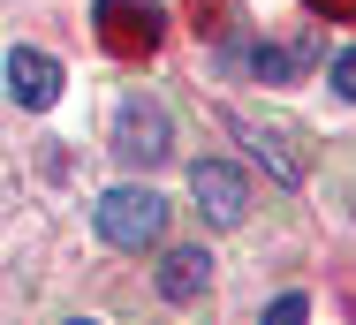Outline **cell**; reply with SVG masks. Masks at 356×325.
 Listing matches in <instances>:
<instances>
[{
  "instance_id": "9c48e42d",
  "label": "cell",
  "mask_w": 356,
  "mask_h": 325,
  "mask_svg": "<svg viewBox=\"0 0 356 325\" xmlns=\"http://www.w3.org/2000/svg\"><path fill=\"white\" fill-rule=\"evenodd\" d=\"M334 91H341V99H356V46L334 61Z\"/></svg>"
},
{
  "instance_id": "5b68a950",
  "label": "cell",
  "mask_w": 356,
  "mask_h": 325,
  "mask_svg": "<svg viewBox=\"0 0 356 325\" xmlns=\"http://www.w3.org/2000/svg\"><path fill=\"white\" fill-rule=\"evenodd\" d=\"M8 99L31 106V114H46V106L61 99V61L38 53V46H15V53H8Z\"/></svg>"
},
{
  "instance_id": "6da1fadb",
  "label": "cell",
  "mask_w": 356,
  "mask_h": 325,
  "mask_svg": "<svg viewBox=\"0 0 356 325\" xmlns=\"http://www.w3.org/2000/svg\"><path fill=\"white\" fill-rule=\"evenodd\" d=\"M91 219H99V235H106L114 250H152V242L167 235L159 190H106L99 204H91Z\"/></svg>"
},
{
  "instance_id": "8992f818",
  "label": "cell",
  "mask_w": 356,
  "mask_h": 325,
  "mask_svg": "<svg viewBox=\"0 0 356 325\" xmlns=\"http://www.w3.org/2000/svg\"><path fill=\"white\" fill-rule=\"evenodd\" d=\"M235 136L250 144V159H266V167H273V182H288V190L311 174V159L296 151V136L273 129V122H258V114H235Z\"/></svg>"
},
{
  "instance_id": "8fae6325",
  "label": "cell",
  "mask_w": 356,
  "mask_h": 325,
  "mask_svg": "<svg viewBox=\"0 0 356 325\" xmlns=\"http://www.w3.org/2000/svg\"><path fill=\"white\" fill-rule=\"evenodd\" d=\"M303 310H311V303H303V295H281V303H273V310H266V318H273V325H296V318H303Z\"/></svg>"
},
{
  "instance_id": "52a82bcc",
  "label": "cell",
  "mask_w": 356,
  "mask_h": 325,
  "mask_svg": "<svg viewBox=\"0 0 356 325\" xmlns=\"http://www.w3.org/2000/svg\"><path fill=\"white\" fill-rule=\"evenodd\" d=\"M205 280H213V258H205V250H167V258H159V295H167V303H197Z\"/></svg>"
},
{
  "instance_id": "277c9868",
  "label": "cell",
  "mask_w": 356,
  "mask_h": 325,
  "mask_svg": "<svg viewBox=\"0 0 356 325\" xmlns=\"http://www.w3.org/2000/svg\"><path fill=\"white\" fill-rule=\"evenodd\" d=\"M190 190H197V212H205L213 227H243V212H250V182H243L227 159H197V167H190Z\"/></svg>"
},
{
  "instance_id": "7a4b0ae2",
  "label": "cell",
  "mask_w": 356,
  "mask_h": 325,
  "mask_svg": "<svg viewBox=\"0 0 356 325\" xmlns=\"http://www.w3.org/2000/svg\"><path fill=\"white\" fill-rule=\"evenodd\" d=\"M91 23H99V46L122 53V61H137V53H152V46L167 38V15H159L152 0H99Z\"/></svg>"
},
{
  "instance_id": "3957f363",
  "label": "cell",
  "mask_w": 356,
  "mask_h": 325,
  "mask_svg": "<svg viewBox=\"0 0 356 325\" xmlns=\"http://www.w3.org/2000/svg\"><path fill=\"white\" fill-rule=\"evenodd\" d=\"M114 151H122L129 167H159V159L175 151L167 106H159V99H122V114H114Z\"/></svg>"
},
{
  "instance_id": "ba28073f",
  "label": "cell",
  "mask_w": 356,
  "mask_h": 325,
  "mask_svg": "<svg viewBox=\"0 0 356 325\" xmlns=\"http://www.w3.org/2000/svg\"><path fill=\"white\" fill-rule=\"evenodd\" d=\"M311 61H318V38H311V31H296L288 46H258V53H250V76H266V83H288V76H303Z\"/></svg>"
},
{
  "instance_id": "30bf717a",
  "label": "cell",
  "mask_w": 356,
  "mask_h": 325,
  "mask_svg": "<svg viewBox=\"0 0 356 325\" xmlns=\"http://www.w3.org/2000/svg\"><path fill=\"white\" fill-rule=\"evenodd\" d=\"M311 15H334V23H356V0H303Z\"/></svg>"
}]
</instances>
